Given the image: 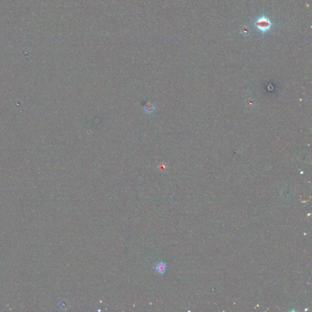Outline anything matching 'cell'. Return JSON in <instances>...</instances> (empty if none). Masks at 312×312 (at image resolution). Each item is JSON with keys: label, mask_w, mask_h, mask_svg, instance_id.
<instances>
[{"label": "cell", "mask_w": 312, "mask_h": 312, "mask_svg": "<svg viewBox=\"0 0 312 312\" xmlns=\"http://www.w3.org/2000/svg\"><path fill=\"white\" fill-rule=\"evenodd\" d=\"M278 25L279 23L274 22L270 15L265 11L260 15L255 17L251 23V26L263 38L273 34Z\"/></svg>", "instance_id": "1"}, {"label": "cell", "mask_w": 312, "mask_h": 312, "mask_svg": "<svg viewBox=\"0 0 312 312\" xmlns=\"http://www.w3.org/2000/svg\"><path fill=\"white\" fill-rule=\"evenodd\" d=\"M155 269L158 274L160 275H163L166 271L167 265L165 263V262H163V261L158 262V263H157L156 265Z\"/></svg>", "instance_id": "2"}, {"label": "cell", "mask_w": 312, "mask_h": 312, "mask_svg": "<svg viewBox=\"0 0 312 312\" xmlns=\"http://www.w3.org/2000/svg\"><path fill=\"white\" fill-rule=\"evenodd\" d=\"M143 108H144V111L146 113H151L155 111L156 107H155V106L152 103H151L150 102H147L145 104V105L144 106V107H143Z\"/></svg>", "instance_id": "3"}, {"label": "cell", "mask_w": 312, "mask_h": 312, "mask_svg": "<svg viewBox=\"0 0 312 312\" xmlns=\"http://www.w3.org/2000/svg\"><path fill=\"white\" fill-rule=\"evenodd\" d=\"M241 32L243 34H244V35H245V34L247 35V34H249L250 33V29L247 26H245L243 28V29H241Z\"/></svg>", "instance_id": "4"}]
</instances>
